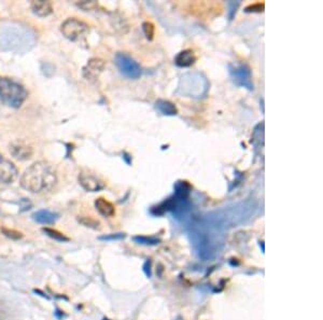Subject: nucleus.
<instances>
[{
  "mask_svg": "<svg viewBox=\"0 0 323 320\" xmlns=\"http://www.w3.org/2000/svg\"><path fill=\"white\" fill-rule=\"evenodd\" d=\"M191 234H192L191 239H192L193 247L199 258L203 260L214 259L221 251L223 243L219 238L218 234L209 232L205 229L203 230L197 229Z\"/></svg>",
  "mask_w": 323,
  "mask_h": 320,
  "instance_id": "obj_2",
  "label": "nucleus"
},
{
  "mask_svg": "<svg viewBox=\"0 0 323 320\" xmlns=\"http://www.w3.org/2000/svg\"><path fill=\"white\" fill-rule=\"evenodd\" d=\"M229 70L231 78L237 87L245 88L249 91H253L254 85L252 81V74L251 69L247 64H237V65H233L230 64Z\"/></svg>",
  "mask_w": 323,
  "mask_h": 320,
  "instance_id": "obj_5",
  "label": "nucleus"
},
{
  "mask_svg": "<svg viewBox=\"0 0 323 320\" xmlns=\"http://www.w3.org/2000/svg\"><path fill=\"white\" fill-rule=\"evenodd\" d=\"M251 143L256 148L264 146V123L263 122L258 123L256 127H254V130L252 132V136H251Z\"/></svg>",
  "mask_w": 323,
  "mask_h": 320,
  "instance_id": "obj_18",
  "label": "nucleus"
},
{
  "mask_svg": "<svg viewBox=\"0 0 323 320\" xmlns=\"http://www.w3.org/2000/svg\"><path fill=\"white\" fill-rule=\"evenodd\" d=\"M30 8L31 11H33L37 17L40 18H45L47 15H50L53 11L51 2L45 1V0H34V1L30 3Z\"/></svg>",
  "mask_w": 323,
  "mask_h": 320,
  "instance_id": "obj_14",
  "label": "nucleus"
},
{
  "mask_svg": "<svg viewBox=\"0 0 323 320\" xmlns=\"http://www.w3.org/2000/svg\"><path fill=\"white\" fill-rule=\"evenodd\" d=\"M260 246H262V251L264 252V244H263V242H260Z\"/></svg>",
  "mask_w": 323,
  "mask_h": 320,
  "instance_id": "obj_30",
  "label": "nucleus"
},
{
  "mask_svg": "<svg viewBox=\"0 0 323 320\" xmlns=\"http://www.w3.org/2000/svg\"><path fill=\"white\" fill-rule=\"evenodd\" d=\"M9 151L12 157L20 160V161H26L33 157L34 150L30 145L22 139H17L9 145Z\"/></svg>",
  "mask_w": 323,
  "mask_h": 320,
  "instance_id": "obj_8",
  "label": "nucleus"
},
{
  "mask_svg": "<svg viewBox=\"0 0 323 320\" xmlns=\"http://www.w3.org/2000/svg\"><path fill=\"white\" fill-rule=\"evenodd\" d=\"M123 159L125 160V162H126L127 164H130V163H131V157L129 156V154L123 153Z\"/></svg>",
  "mask_w": 323,
  "mask_h": 320,
  "instance_id": "obj_29",
  "label": "nucleus"
},
{
  "mask_svg": "<svg viewBox=\"0 0 323 320\" xmlns=\"http://www.w3.org/2000/svg\"><path fill=\"white\" fill-rule=\"evenodd\" d=\"M106 67V63L100 58H92L86 64V66L83 68V76L88 80L96 79L100 73L104 71Z\"/></svg>",
  "mask_w": 323,
  "mask_h": 320,
  "instance_id": "obj_11",
  "label": "nucleus"
},
{
  "mask_svg": "<svg viewBox=\"0 0 323 320\" xmlns=\"http://www.w3.org/2000/svg\"><path fill=\"white\" fill-rule=\"evenodd\" d=\"M27 91L23 85L10 79L0 78V101L12 108H20L23 105Z\"/></svg>",
  "mask_w": 323,
  "mask_h": 320,
  "instance_id": "obj_4",
  "label": "nucleus"
},
{
  "mask_svg": "<svg viewBox=\"0 0 323 320\" xmlns=\"http://www.w3.org/2000/svg\"><path fill=\"white\" fill-rule=\"evenodd\" d=\"M264 9H265V3L257 2V3H253V4H250V6L246 7L243 11H245L246 13H261L264 11Z\"/></svg>",
  "mask_w": 323,
  "mask_h": 320,
  "instance_id": "obj_23",
  "label": "nucleus"
},
{
  "mask_svg": "<svg viewBox=\"0 0 323 320\" xmlns=\"http://www.w3.org/2000/svg\"><path fill=\"white\" fill-rule=\"evenodd\" d=\"M114 63L120 72L126 78L135 80L141 76V67L139 64L125 53H118L114 57Z\"/></svg>",
  "mask_w": 323,
  "mask_h": 320,
  "instance_id": "obj_6",
  "label": "nucleus"
},
{
  "mask_svg": "<svg viewBox=\"0 0 323 320\" xmlns=\"http://www.w3.org/2000/svg\"><path fill=\"white\" fill-rule=\"evenodd\" d=\"M240 2L239 1H231L229 2V8H230V11H229V19L233 20V18L235 17L236 14V10L237 8L239 7Z\"/></svg>",
  "mask_w": 323,
  "mask_h": 320,
  "instance_id": "obj_26",
  "label": "nucleus"
},
{
  "mask_svg": "<svg viewBox=\"0 0 323 320\" xmlns=\"http://www.w3.org/2000/svg\"><path fill=\"white\" fill-rule=\"evenodd\" d=\"M209 82L202 72L185 73L180 79L176 94L187 96V97L200 98L207 94Z\"/></svg>",
  "mask_w": 323,
  "mask_h": 320,
  "instance_id": "obj_3",
  "label": "nucleus"
},
{
  "mask_svg": "<svg viewBox=\"0 0 323 320\" xmlns=\"http://www.w3.org/2000/svg\"><path fill=\"white\" fill-rule=\"evenodd\" d=\"M79 183L84 190L88 192H98L105 188V183L99 178L88 173H81L79 175Z\"/></svg>",
  "mask_w": 323,
  "mask_h": 320,
  "instance_id": "obj_10",
  "label": "nucleus"
},
{
  "mask_svg": "<svg viewBox=\"0 0 323 320\" xmlns=\"http://www.w3.org/2000/svg\"><path fill=\"white\" fill-rule=\"evenodd\" d=\"M42 231H43L47 236H50L51 238L55 239V241H57V242H68V241H69V238L64 235L63 233L58 232L57 230H53V229H50V228H43V229H42Z\"/></svg>",
  "mask_w": 323,
  "mask_h": 320,
  "instance_id": "obj_20",
  "label": "nucleus"
},
{
  "mask_svg": "<svg viewBox=\"0 0 323 320\" xmlns=\"http://www.w3.org/2000/svg\"><path fill=\"white\" fill-rule=\"evenodd\" d=\"M192 185L189 181L185 180H178L176 183L173 184V196L177 197L180 201H188L192 192Z\"/></svg>",
  "mask_w": 323,
  "mask_h": 320,
  "instance_id": "obj_13",
  "label": "nucleus"
},
{
  "mask_svg": "<svg viewBox=\"0 0 323 320\" xmlns=\"http://www.w3.org/2000/svg\"><path fill=\"white\" fill-rule=\"evenodd\" d=\"M95 207L100 215L107 218H111L115 215V208L112 203L107 201L104 197H99L95 201Z\"/></svg>",
  "mask_w": 323,
  "mask_h": 320,
  "instance_id": "obj_15",
  "label": "nucleus"
},
{
  "mask_svg": "<svg viewBox=\"0 0 323 320\" xmlns=\"http://www.w3.org/2000/svg\"><path fill=\"white\" fill-rule=\"evenodd\" d=\"M33 219L38 222L41 223V225H51V223L55 222L57 219V215L54 212H52L50 210H46V209H42V210H38L33 213Z\"/></svg>",
  "mask_w": 323,
  "mask_h": 320,
  "instance_id": "obj_17",
  "label": "nucleus"
},
{
  "mask_svg": "<svg viewBox=\"0 0 323 320\" xmlns=\"http://www.w3.org/2000/svg\"><path fill=\"white\" fill-rule=\"evenodd\" d=\"M125 234L124 233H115V234H108V235H103L99 236L98 239L99 241H106V242H110V241H120V239L125 238Z\"/></svg>",
  "mask_w": 323,
  "mask_h": 320,
  "instance_id": "obj_24",
  "label": "nucleus"
},
{
  "mask_svg": "<svg viewBox=\"0 0 323 320\" xmlns=\"http://www.w3.org/2000/svg\"><path fill=\"white\" fill-rule=\"evenodd\" d=\"M78 7H80L81 9L86 10V11H88V10H92L95 7L97 6V3L95 1H81V2H78Z\"/></svg>",
  "mask_w": 323,
  "mask_h": 320,
  "instance_id": "obj_27",
  "label": "nucleus"
},
{
  "mask_svg": "<svg viewBox=\"0 0 323 320\" xmlns=\"http://www.w3.org/2000/svg\"><path fill=\"white\" fill-rule=\"evenodd\" d=\"M133 241L137 244L140 245H146V246H154V245L160 244V239L156 237H152V236H144V235H138V236H134Z\"/></svg>",
  "mask_w": 323,
  "mask_h": 320,
  "instance_id": "obj_19",
  "label": "nucleus"
},
{
  "mask_svg": "<svg viewBox=\"0 0 323 320\" xmlns=\"http://www.w3.org/2000/svg\"><path fill=\"white\" fill-rule=\"evenodd\" d=\"M155 109L163 115L173 116L178 114V108L176 105L166 99H157L155 101Z\"/></svg>",
  "mask_w": 323,
  "mask_h": 320,
  "instance_id": "obj_16",
  "label": "nucleus"
},
{
  "mask_svg": "<svg viewBox=\"0 0 323 320\" xmlns=\"http://www.w3.org/2000/svg\"><path fill=\"white\" fill-rule=\"evenodd\" d=\"M142 31L148 40H153L155 35V27L151 22H145L142 24Z\"/></svg>",
  "mask_w": 323,
  "mask_h": 320,
  "instance_id": "obj_21",
  "label": "nucleus"
},
{
  "mask_svg": "<svg viewBox=\"0 0 323 320\" xmlns=\"http://www.w3.org/2000/svg\"><path fill=\"white\" fill-rule=\"evenodd\" d=\"M196 61H197V56L195 55L193 50H190V49L180 51L173 60L174 64H176L178 67H181V68L191 67L192 65H194Z\"/></svg>",
  "mask_w": 323,
  "mask_h": 320,
  "instance_id": "obj_12",
  "label": "nucleus"
},
{
  "mask_svg": "<svg viewBox=\"0 0 323 320\" xmlns=\"http://www.w3.org/2000/svg\"><path fill=\"white\" fill-rule=\"evenodd\" d=\"M18 168L0 153V181L3 183H11L18 178Z\"/></svg>",
  "mask_w": 323,
  "mask_h": 320,
  "instance_id": "obj_9",
  "label": "nucleus"
},
{
  "mask_svg": "<svg viewBox=\"0 0 323 320\" xmlns=\"http://www.w3.org/2000/svg\"><path fill=\"white\" fill-rule=\"evenodd\" d=\"M88 29V25L86 23L75 18L67 19L61 26L62 34L71 41H77L82 38L87 33Z\"/></svg>",
  "mask_w": 323,
  "mask_h": 320,
  "instance_id": "obj_7",
  "label": "nucleus"
},
{
  "mask_svg": "<svg viewBox=\"0 0 323 320\" xmlns=\"http://www.w3.org/2000/svg\"><path fill=\"white\" fill-rule=\"evenodd\" d=\"M1 231L3 232L4 235L10 237V238H12V239H20V238H22V236H23L22 233H20L18 231H15V230H10V229H7V228H2Z\"/></svg>",
  "mask_w": 323,
  "mask_h": 320,
  "instance_id": "obj_25",
  "label": "nucleus"
},
{
  "mask_svg": "<svg viewBox=\"0 0 323 320\" xmlns=\"http://www.w3.org/2000/svg\"><path fill=\"white\" fill-rule=\"evenodd\" d=\"M57 181L55 170L49 163L36 162L25 170L21 177L22 188L31 193H41L51 190Z\"/></svg>",
  "mask_w": 323,
  "mask_h": 320,
  "instance_id": "obj_1",
  "label": "nucleus"
},
{
  "mask_svg": "<svg viewBox=\"0 0 323 320\" xmlns=\"http://www.w3.org/2000/svg\"><path fill=\"white\" fill-rule=\"evenodd\" d=\"M78 221L83 225L84 227H87V228H92V229H99L100 227V223L99 221L93 219L91 217H80L78 218Z\"/></svg>",
  "mask_w": 323,
  "mask_h": 320,
  "instance_id": "obj_22",
  "label": "nucleus"
},
{
  "mask_svg": "<svg viewBox=\"0 0 323 320\" xmlns=\"http://www.w3.org/2000/svg\"><path fill=\"white\" fill-rule=\"evenodd\" d=\"M144 272H145V274L148 277L151 276V262H150V261H147V262L145 263V265H144Z\"/></svg>",
  "mask_w": 323,
  "mask_h": 320,
  "instance_id": "obj_28",
  "label": "nucleus"
}]
</instances>
